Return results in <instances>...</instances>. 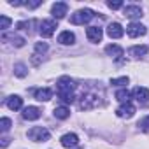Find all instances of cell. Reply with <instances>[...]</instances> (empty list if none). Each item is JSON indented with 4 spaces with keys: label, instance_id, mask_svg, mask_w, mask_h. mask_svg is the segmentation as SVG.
<instances>
[{
    "label": "cell",
    "instance_id": "1",
    "mask_svg": "<svg viewBox=\"0 0 149 149\" xmlns=\"http://www.w3.org/2000/svg\"><path fill=\"white\" fill-rule=\"evenodd\" d=\"M76 83L70 77H61L56 83V95L63 104H72L76 100Z\"/></svg>",
    "mask_w": 149,
    "mask_h": 149
},
{
    "label": "cell",
    "instance_id": "2",
    "mask_svg": "<svg viewBox=\"0 0 149 149\" xmlns=\"http://www.w3.org/2000/svg\"><path fill=\"white\" fill-rule=\"evenodd\" d=\"M102 102H104V91L102 90H88L81 95L79 107L83 111H90V109H95V107L102 105Z\"/></svg>",
    "mask_w": 149,
    "mask_h": 149
},
{
    "label": "cell",
    "instance_id": "32",
    "mask_svg": "<svg viewBox=\"0 0 149 149\" xmlns=\"http://www.w3.org/2000/svg\"><path fill=\"white\" fill-rule=\"evenodd\" d=\"M7 144H9V139H7V137H6V139H2V147H6Z\"/></svg>",
    "mask_w": 149,
    "mask_h": 149
},
{
    "label": "cell",
    "instance_id": "20",
    "mask_svg": "<svg viewBox=\"0 0 149 149\" xmlns=\"http://www.w3.org/2000/svg\"><path fill=\"white\" fill-rule=\"evenodd\" d=\"M128 53L132 58H142L144 54H147V46H133V47H130Z\"/></svg>",
    "mask_w": 149,
    "mask_h": 149
},
{
    "label": "cell",
    "instance_id": "29",
    "mask_svg": "<svg viewBox=\"0 0 149 149\" xmlns=\"http://www.w3.org/2000/svg\"><path fill=\"white\" fill-rule=\"evenodd\" d=\"M107 7L109 9H121L123 7V2H121V0H114V2H112V0H111V2H107Z\"/></svg>",
    "mask_w": 149,
    "mask_h": 149
},
{
    "label": "cell",
    "instance_id": "3",
    "mask_svg": "<svg viewBox=\"0 0 149 149\" xmlns=\"http://www.w3.org/2000/svg\"><path fill=\"white\" fill-rule=\"evenodd\" d=\"M93 18H95V13L91 9H79L77 13H74L70 16V23L72 25H84V23H90Z\"/></svg>",
    "mask_w": 149,
    "mask_h": 149
},
{
    "label": "cell",
    "instance_id": "9",
    "mask_svg": "<svg viewBox=\"0 0 149 149\" xmlns=\"http://www.w3.org/2000/svg\"><path fill=\"white\" fill-rule=\"evenodd\" d=\"M86 37H88V40L90 42H100L102 40V37H104V32H102V28H98V26H90V28H86Z\"/></svg>",
    "mask_w": 149,
    "mask_h": 149
},
{
    "label": "cell",
    "instance_id": "13",
    "mask_svg": "<svg viewBox=\"0 0 149 149\" xmlns=\"http://www.w3.org/2000/svg\"><path fill=\"white\" fill-rule=\"evenodd\" d=\"M123 33H125V30H123V26H121L119 23H111V25L107 26V35H109L111 39H121Z\"/></svg>",
    "mask_w": 149,
    "mask_h": 149
},
{
    "label": "cell",
    "instance_id": "6",
    "mask_svg": "<svg viewBox=\"0 0 149 149\" xmlns=\"http://www.w3.org/2000/svg\"><path fill=\"white\" fill-rule=\"evenodd\" d=\"M146 32H147V28H146L142 23H130V25L126 26V33H128L132 39L142 37V35H146Z\"/></svg>",
    "mask_w": 149,
    "mask_h": 149
},
{
    "label": "cell",
    "instance_id": "17",
    "mask_svg": "<svg viewBox=\"0 0 149 149\" xmlns=\"http://www.w3.org/2000/svg\"><path fill=\"white\" fill-rule=\"evenodd\" d=\"M7 107L11 109V111H19L21 107H23V98H19L18 95H13V97H9L7 98Z\"/></svg>",
    "mask_w": 149,
    "mask_h": 149
},
{
    "label": "cell",
    "instance_id": "19",
    "mask_svg": "<svg viewBox=\"0 0 149 149\" xmlns=\"http://www.w3.org/2000/svg\"><path fill=\"white\" fill-rule=\"evenodd\" d=\"M105 53H107L109 56H112V58H121V56H123V47L118 46V44H109V46L105 47Z\"/></svg>",
    "mask_w": 149,
    "mask_h": 149
},
{
    "label": "cell",
    "instance_id": "11",
    "mask_svg": "<svg viewBox=\"0 0 149 149\" xmlns=\"http://www.w3.org/2000/svg\"><path fill=\"white\" fill-rule=\"evenodd\" d=\"M40 114H42V111H40L39 107H33V105L23 109V118H25L26 121H35V119L40 118Z\"/></svg>",
    "mask_w": 149,
    "mask_h": 149
},
{
    "label": "cell",
    "instance_id": "25",
    "mask_svg": "<svg viewBox=\"0 0 149 149\" xmlns=\"http://www.w3.org/2000/svg\"><path fill=\"white\" fill-rule=\"evenodd\" d=\"M46 51H47V44H46V42H37V44H35V54H33V56H39L40 53L44 54Z\"/></svg>",
    "mask_w": 149,
    "mask_h": 149
},
{
    "label": "cell",
    "instance_id": "12",
    "mask_svg": "<svg viewBox=\"0 0 149 149\" xmlns=\"http://www.w3.org/2000/svg\"><path fill=\"white\" fill-rule=\"evenodd\" d=\"M60 142H61L63 147H76V146L79 144V137H77L76 133H65V135L60 139Z\"/></svg>",
    "mask_w": 149,
    "mask_h": 149
},
{
    "label": "cell",
    "instance_id": "8",
    "mask_svg": "<svg viewBox=\"0 0 149 149\" xmlns=\"http://www.w3.org/2000/svg\"><path fill=\"white\" fill-rule=\"evenodd\" d=\"M67 11H68V6H67L65 2H56V4H53V7H51V14H53V18H56V19H61V18L67 14Z\"/></svg>",
    "mask_w": 149,
    "mask_h": 149
},
{
    "label": "cell",
    "instance_id": "27",
    "mask_svg": "<svg viewBox=\"0 0 149 149\" xmlns=\"http://www.w3.org/2000/svg\"><path fill=\"white\" fill-rule=\"evenodd\" d=\"M111 84L112 86H126L128 84V77H118V79H111Z\"/></svg>",
    "mask_w": 149,
    "mask_h": 149
},
{
    "label": "cell",
    "instance_id": "28",
    "mask_svg": "<svg viewBox=\"0 0 149 149\" xmlns=\"http://www.w3.org/2000/svg\"><path fill=\"white\" fill-rule=\"evenodd\" d=\"M0 128H2V132H9V128H11V119H9V118H2V121H0Z\"/></svg>",
    "mask_w": 149,
    "mask_h": 149
},
{
    "label": "cell",
    "instance_id": "26",
    "mask_svg": "<svg viewBox=\"0 0 149 149\" xmlns=\"http://www.w3.org/2000/svg\"><path fill=\"white\" fill-rule=\"evenodd\" d=\"M11 26V18H7V16H0V30H7Z\"/></svg>",
    "mask_w": 149,
    "mask_h": 149
},
{
    "label": "cell",
    "instance_id": "5",
    "mask_svg": "<svg viewBox=\"0 0 149 149\" xmlns=\"http://www.w3.org/2000/svg\"><path fill=\"white\" fill-rule=\"evenodd\" d=\"M58 26H56V21H53V19H44L42 23H40V28H39V33L42 35V37H51L53 33H54V30H56Z\"/></svg>",
    "mask_w": 149,
    "mask_h": 149
},
{
    "label": "cell",
    "instance_id": "15",
    "mask_svg": "<svg viewBox=\"0 0 149 149\" xmlns=\"http://www.w3.org/2000/svg\"><path fill=\"white\" fill-rule=\"evenodd\" d=\"M58 42L63 44V46H70V44L76 42V35H74L70 30H65V32H61V33L58 35Z\"/></svg>",
    "mask_w": 149,
    "mask_h": 149
},
{
    "label": "cell",
    "instance_id": "23",
    "mask_svg": "<svg viewBox=\"0 0 149 149\" xmlns=\"http://www.w3.org/2000/svg\"><path fill=\"white\" fill-rule=\"evenodd\" d=\"M26 74H28V70H26V65L25 63H16L14 65V76H18V77H26Z\"/></svg>",
    "mask_w": 149,
    "mask_h": 149
},
{
    "label": "cell",
    "instance_id": "14",
    "mask_svg": "<svg viewBox=\"0 0 149 149\" xmlns=\"http://www.w3.org/2000/svg\"><path fill=\"white\" fill-rule=\"evenodd\" d=\"M123 14H125L126 18H130V19H139V18L142 16V9H140L139 6H126V7L123 9Z\"/></svg>",
    "mask_w": 149,
    "mask_h": 149
},
{
    "label": "cell",
    "instance_id": "7",
    "mask_svg": "<svg viewBox=\"0 0 149 149\" xmlns=\"http://www.w3.org/2000/svg\"><path fill=\"white\" fill-rule=\"evenodd\" d=\"M116 114L119 116V118H132L133 114H135V105L132 104V102H126V104H121L118 109H116Z\"/></svg>",
    "mask_w": 149,
    "mask_h": 149
},
{
    "label": "cell",
    "instance_id": "18",
    "mask_svg": "<svg viewBox=\"0 0 149 149\" xmlns=\"http://www.w3.org/2000/svg\"><path fill=\"white\" fill-rule=\"evenodd\" d=\"M2 39H4V40H11V44H13V46H16V47L25 46V39H23V37H19V35H14V33H4V35H2Z\"/></svg>",
    "mask_w": 149,
    "mask_h": 149
},
{
    "label": "cell",
    "instance_id": "22",
    "mask_svg": "<svg viewBox=\"0 0 149 149\" xmlns=\"http://www.w3.org/2000/svg\"><path fill=\"white\" fill-rule=\"evenodd\" d=\"M130 95H132V93H130L126 88H123V90H118V91H116V98H118L121 104H126V102H130Z\"/></svg>",
    "mask_w": 149,
    "mask_h": 149
},
{
    "label": "cell",
    "instance_id": "31",
    "mask_svg": "<svg viewBox=\"0 0 149 149\" xmlns=\"http://www.w3.org/2000/svg\"><path fill=\"white\" fill-rule=\"evenodd\" d=\"M42 2H40V0H35V2H26V6L30 7V9H35V7H39Z\"/></svg>",
    "mask_w": 149,
    "mask_h": 149
},
{
    "label": "cell",
    "instance_id": "21",
    "mask_svg": "<svg viewBox=\"0 0 149 149\" xmlns=\"http://www.w3.org/2000/svg\"><path fill=\"white\" fill-rule=\"evenodd\" d=\"M53 114H54L56 119H67V118L70 116V109H67L65 105H61V107H56Z\"/></svg>",
    "mask_w": 149,
    "mask_h": 149
},
{
    "label": "cell",
    "instance_id": "10",
    "mask_svg": "<svg viewBox=\"0 0 149 149\" xmlns=\"http://www.w3.org/2000/svg\"><path fill=\"white\" fill-rule=\"evenodd\" d=\"M132 95H133V98H135L139 104H147V102H149V90H147V88L139 86V88H135V90L132 91Z\"/></svg>",
    "mask_w": 149,
    "mask_h": 149
},
{
    "label": "cell",
    "instance_id": "16",
    "mask_svg": "<svg viewBox=\"0 0 149 149\" xmlns=\"http://www.w3.org/2000/svg\"><path fill=\"white\" fill-rule=\"evenodd\" d=\"M35 98L39 102H47V100L53 98V90L51 88H40V90L35 91Z\"/></svg>",
    "mask_w": 149,
    "mask_h": 149
},
{
    "label": "cell",
    "instance_id": "30",
    "mask_svg": "<svg viewBox=\"0 0 149 149\" xmlns=\"http://www.w3.org/2000/svg\"><path fill=\"white\" fill-rule=\"evenodd\" d=\"M16 28H18V30H28V28H30V21H19V23L16 25Z\"/></svg>",
    "mask_w": 149,
    "mask_h": 149
},
{
    "label": "cell",
    "instance_id": "4",
    "mask_svg": "<svg viewBox=\"0 0 149 149\" xmlns=\"http://www.w3.org/2000/svg\"><path fill=\"white\" fill-rule=\"evenodd\" d=\"M49 137H51V133L44 126H33L28 130V139L33 142H46V140H49Z\"/></svg>",
    "mask_w": 149,
    "mask_h": 149
},
{
    "label": "cell",
    "instance_id": "24",
    "mask_svg": "<svg viewBox=\"0 0 149 149\" xmlns=\"http://www.w3.org/2000/svg\"><path fill=\"white\" fill-rule=\"evenodd\" d=\"M137 126H139V130L140 132H149V116H146V118H142L139 123H137Z\"/></svg>",
    "mask_w": 149,
    "mask_h": 149
}]
</instances>
